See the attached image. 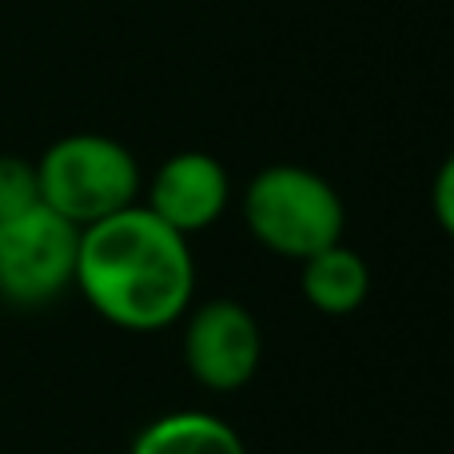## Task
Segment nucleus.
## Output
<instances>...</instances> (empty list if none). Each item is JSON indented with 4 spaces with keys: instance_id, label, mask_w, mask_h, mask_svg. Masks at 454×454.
<instances>
[{
    "instance_id": "f257e3e1",
    "label": "nucleus",
    "mask_w": 454,
    "mask_h": 454,
    "mask_svg": "<svg viewBox=\"0 0 454 454\" xmlns=\"http://www.w3.org/2000/svg\"><path fill=\"white\" fill-rule=\"evenodd\" d=\"M72 287L112 327L132 335L168 331L196 303L192 239L144 204H132L80 227Z\"/></svg>"
},
{
    "instance_id": "f03ea898",
    "label": "nucleus",
    "mask_w": 454,
    "mask_h": 454,
    "mask_svg": "<svg viewBox=\"0 0 454 454\" xmlns=\"http://www.w3.org/2000/svg\"><path fill=\"white\" fill-rule=\"evenodd\" d=\"M239 207L251 239L295 263L339 243L347 227V207L335 184L303 164L259 168L243 188Z\"/></svg>"
},
{
    "instance_id": "7ed1b4c3",
    "label": "nucleus",
    "mask_w": 454,
    "mask_h": 454,
    "mask_svg": "<svg viewBox=\"0 0 454 454\" xmlns=\"http://www.w3.org/2000/svg\"><path fill=\"white\" fill-rule=\"evenodd\" d=\"M36 184L40 204L76 227L108 220L144 196L140 160L104 132H72L48 144L36 160Z\"/></svg>"
},
{
    "instance_id": "20e7f679",
    "label": "nucleus",
    "mask_w": 454,
    "mask_h": 454,
    "mask_svg": "<svg viewBox=\"0 0 454 454\" xmlns=\"http://www.w3.org/2000/svg\"><path fill=\"white\" fill-rule=\"evenodd\" d=\"M76 251L80 227L44 204L0 220V299L12 307L56 303L72 291Z\"/></svg>"
},
{
    "instance_id": "39448f33",
    "label": "nucleus",
    "mask_w": 454,
    "mask_h": 454,
    "mask_svg": "<svg viewBox=\"0 0 454 454\" xmlns=\"http://www.w3.org/2000/svg\"><path fill=\"white\" fill-rule=\"evenodd\" d=\"M184 363L204 391L231 395L255 379L263 363V331L239 299H204L184 311Z\"/></svg>"
},
{
    "instance_id": "423d86ee",
    "label": "nucleus",
    "mask_w": 454,
    "mask_h": 454,
    "mask_svg": "<svg viewBox=\"0 0 454 454\" xmlns=\"http://www.w3.org/2000/svg\"><path fill=\"white\" fill-rule=\"evenodd\" d=\"M140 204L192 239L223 220L227 204H231V176L207 152H176L152 172Z\"/></svg>"
},
{
    "instance_id": "0eeeda50",
    "label": "nucleus",
    "mask_w": 454,
    "mask_h": 454,
    "mask_svg": "<svg viewBox=\"0 0 454 454\" xmlns=\"http://www.w3.org/2000/svg\"><path fill=\"white\" fill-rule=\"evenodd\" d=\"M299 291L319 315L343 319L355 315L371 295V267L355 247L343 239L331 247L315 251V255L299 259Z\"/></svg>"
},
{
    "instance_id": "6e6552de",
    "label": "nucleus",
    "mask_w": 454,
    "mask_h": 454,
    "mask_svg": "<svg viewBox=\"0 0 454 454\" xmlns=\"http://www.w3.org/2000/svg\"><path fill=\"white\" fill-rule=\"evenodd\" d=\"M128 454H247V442L212 411H168L136 431Z\"/></svg>"
},
{
    "instance_id": "1a4fd4ad",
    "label": "nucleus",
    "mask_w": 454,
    "mask_h": 454,
    "mask_svg": "<svg viewBox=\"0 0 454 454\" xmlns=\"http://www.w3.org/2000/svg\"><path fill=\"white\" fill-rule=\"evenodd\" d=\"M32 204H40L36 164L20 156H0V220L28 212Z\"/></svg>"
},
{
    "instance_id": "9d476101",
    "label": "nucleus",
    "mask_w": 454,
    "mask_h": 454,
    "mask_svg": "<svg viewBox=\"0 0 454 454\" xmlns=\"http://www.w3.org/2000/svg\"><path fill=\"white\" fill-rule=\"evenodd\" d=\"M431 212L439 220L442 235L454 243V152L439 164L434 172V184H431Z\"/></svg>"
}]
</instances>
